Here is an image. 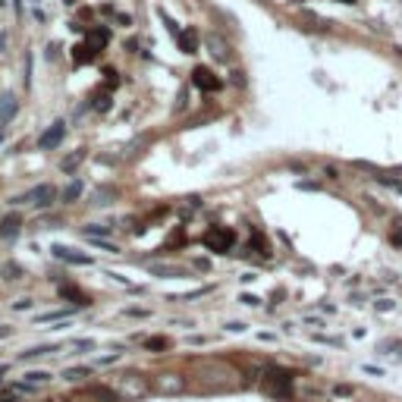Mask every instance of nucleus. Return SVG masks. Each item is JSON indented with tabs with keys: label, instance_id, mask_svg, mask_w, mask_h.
Returning <instances> with one entry per match:
<instances>
[{
	"label": "nucleus",
	"instance_id": "1",
	"mask_svg": "<svg viewBox=\"0 0 402 402\" xmlns=\"http://www.w3.org/2000/svg\"><path fill=\"white\" fill-rule=\"evenodd\" d=\"M236 371L226 368V364H208V368L201 371V390L204 393H223V390H233L236 386Z\"/></svg>",
	"mask_w": 402,
	"mask_h": 402
},
{
	"label": "nucleus",
	"instance_id": "2",
	"mask_svg": "<svg viewBox=\"0 0 402 402\" xmlns=\"http://www.w3.org/2000/svg\"><path fill=\"white\" fill-rule=\"evenodd\" d=\"M261 386H264V393L274 399H289L292 396V377H289V371H283V368H267Z\"/></svg>",
	"mask_w": 402,
	"mask_h": 402
},
{
	"label": "nucleus",
	"instance_id": "3",
	"mask_svg": "<svg viewBox=\"0 0 402 402\" xmlns=\"http://www.w3.org/2000/svg\"><path fill=\"white\" fill-rule=\"evenodd\" d=\"M201 242L208 252H217V255H226L233 248V242H236V233L226 230V226H211L208 233L201 236Z\"/></svg>",
	"mask_w": 402,
	"mask_h": 402
},
{
	"label": "nucleus",
	"instance_id": "4",
	"mask_svg": "<svg viewBox=\"0 0 402 402\" xmlns=\"http://www.w3.org/2000/svg\"><path fill=\"white\" fill-rule=\"evenodd\" d=\"M57 199V189L50 186V182H41V186H35V189H28L26 195H16L13 199V204H35V208H50Z\"/></svg>",
	"mask_w": 402,
	"mask_h": 402
},
{
	"label": "nucleus",
	"instance_id": "5",
	"mask_svg": "<svg viewBox=\"0 0 402 402\" xmlns=\"http://www.w3.org/2000/svg\"><path fill=\"white\" fill-rule=\"evenodd\" d=\"M63 138H67V123H54L38 135V151H54Z\"/></svg>",
	"mask_w": 402,
	"mask_h": 402
},
{
	"label": "nucleus",
	"instance_id": "6",
	"mask_svg": "<svg viewBox=\"0 0 402 402\" xmlns=\"http://www.w3.org/2000/svg\"><path fill=\"white\" fill-rule=\"evenodd\" d=\"M192 85H195L199 91H220V89H223V82H220V79H217L208 67H195V69H192Z\"/></svg>",
	"mask_w": 402,
	"mask_h": 402
},
{
	"label": "nucleus",
	"instance_id": "7",
	"mask_svg": "<svg viewBox=\"0 0 402 402\" xmlns=\"http://www.w3.org/2000/svg\"><path fill=\"white\" fill-rule=\"evenodd\" d=\"M208 50H211V57H214V60H220V63H226L233 57V48H230V41H223L220 35H208Z\"/></svg>",
	"mask_w": 402,
	"mask_h": 402
},
{
	"label": "nucleus",
	"instance_id": "8",
	"mask_svg": "<svg viewBox=\"0 0 402 402\" xmlns=\"http://www.w3.org/2000/svg\"><path fill=\"white\" fill-rule=\"evenodd\" d=\"M120 390L126 393L129 399H138V396H145V390H148V384L145 380H138V374H126L120 380Z\"/></svg>",
	"mask_w": 402,
	"mask_h": 402
},
{
	"label": "nucleus",
	"instance_id": "9",
	"mask_svg": "<svg viewBox=\"0 0 402 402\" xmlns=\"http://www.w3.org/2000/svg\"><path fill=\"white\" fill-rule=\"evenodd\" d=\"M182 386H186V380H182L179 374H160V377H155V390L157 393H179Z\"/></svg>",
	"mask_w": 402,
	"mask_h": 402
},
{
	"label": "nucleus",
	"instance_id": "10",
	"mask_svg": "<svg viewBox=\"0 0 402 402\" xmlns=\"http://www.w3.org/2000/svg\"><path fill=\"white\" fill-rule=\"evenodd\" d=\"M50 255H54V258H60V261H67V264H91L89 255H79V252L63 248V245H54V248H50Z\"/></svg>",
	"mask_w": 402,
	"mask_h": 402
},
{
	"label": "nucleus",
	"instance_id": "11",
	"mask_svg": "<svg viewBox=\"0 0 402 402\" xmlns=\"http://www.w3.org/2000/svg\"><path fill=\"white\" fill-rule=\"evenodd\" d=\"M151 145V135H135L129 145H123V151H120V157H126V160H133L142 155V148H148Z\"/></svg>",
	"mask_w": 402,
	"mask_h": 402
},
{
	"label": "nucleus",
	"instance_id": "12",
	"mask_svg": "<svg viewBox=\"0 0 402 402\" xmlns=\"http://www.w3.org/2000/svg\"><path fill=\"white\" fill-rule=\"evenodd\" d=\"M19 226H23V217H19V214H6L4 220H0V239H13L19 233Z\"/></svg>",
	"mask_w": 402,
	"mask_h": 402
},
{
	"label": "nucleus",
	"instance_id": "13",
	"mask_svg": "<svg viewBox=\"0 0 402 402\" xmlns=\"http://www.w3.org/2000/svg\"><path fill=\"white\" fill-rule=\"evenodd\" d=\"M177 41H179V48L186 50V54H195V50H199V32H195V28H182V32L177 35Z\"/></svg>",
	"mask_w": 402,
	"mask_h": 402
},
{
	"label": "nucleus",
	"instance_id": "14",
	"mask_svg": "<svg viewBox=\"0 0 402 402\" xmlns=\"http://www.w3.org/2000/svg\"><path fill=\"white\" fill-rule=\"evenodd\" d=\"M54 352H60V346H35V349H26V352H19V362H32V358L54 355Z\"/></svg>",
	"mask_w": 402,
	"mask_h": 402
},
{
	"label": "nucleus",
	"instance_id": "15",
	"mask_svg": "<svg viewBox=\"0 0 402 402\" xmlns=\"http://www.w3.org/2000/svg\"><path fill=\"white\" fill-rule=\"evenodd\" d=\"M151 274L155 277H164V280H173V277H186L182 267H173V264H151Z\"/></svg>",
	"mask_w": 402,
	"mask_h": 402
},
{
	"label": "nucleus",
	"instance_id": "16",
	"mask_svg": "<svg viewBox=\"0 0 402 402\" xmlns=\"http://www.w3.org/2000/svg\"><path fill=\"white\" fill-rule=\"evenodd\" d=\"M60 296L63 298H72V302H76L79 305V308H89V296H85V292L82 289H72V286H60Z\"/></svg>",
	"mask_w": 402,
	"mask_h": 402
},
{
	"label": "nucleus",
	"instance_id": "17",
	"mask_svg": "<svg viewBox=\"0 0 402 402\" xmlns=\"http://www.w3.org/2000/svg\"><path fill=\"white\" fill-rule=\"evenodd\" d=\"M72 60H76V67H85V63H91V60H94V48H91V45L72 48Z\"/></svg>",
	"mask_w": 402,
	"mask_h": 402
},
{
	"label": "nucleus",
	"instance_id": "18",
	"mask_svg": "<svg viewBox=\"0 0 402 402\" xmlns=\"http://www.w3.org/2000/svg\"><path fill=\"white\" fill-rule=\"evenodd\" d=\"M82 160H85V151H72L69 157H63V160H60V170H63V173H76Z\"/></svg>",
	"mask_w": 402,
	"mask_h": 402
},
{
	"label": "nucleus",
	"instance_id": "19",
	"mask_svg": "<svg viewBox=\"0 0 402 402\" xmlns=\"http://www.w3.org/2000/svg\"><path fill=\"white\" fill-rule=\"evenodd\" d=\"M0 277H4V280H19V277H26V270L16 264V261H4V264H0Z\"/></svg>",
	"mask_w": 402,
	"mask_h": 402
},
{
	"label": "nucleus",
	"instance_id": "20",
	"mask_svg": "<svg viewBox=\"0 0 402 402\" xmlns=\"http://www.w3.org/2000/svg\"><path fill=\"white\" fill-rule=\"evenodd\" d=\"M16 107H19V104H16V101L10 98V94H6V98L0 101V126H4V123H10V120H13V113H16Z\"/></svg>",
	"mask_w": 402,
	"mask_h": 402
},
{
	"label": "nucleus",
	"instance_id": "21",
	"mask_svg": "<svg viewBox=\"0 0 402 402\" xmlns=\"http://www.w3.org/2000/svg\"><path fill=\"white\" fill-rule=\"evenodd\" d=\"M116 201V189L113 186H104V189H98V192H94V201L91 204H98V208H101V204H113Z\"/></svg>",
	"mask_w": 402,
	"mask_h": 402
},
{
	"label": "nucleus",
	"instance_id": "22",
	"mask_svg": "<svg viewBox=\"0 0 402 402\" xmlns=\"http://www.w3.org/2000/svg\"><path fill=\"white\" fill-rule=\"evenodd\" d=\"M377 352L380 355H396V358H402V340H384V342H380V346H377Z\"/></svg>",
	"mask_w": 402,
	"mask_h": 402
},
{
	"label": "nucleus",
	"instance_id": "23",
	"mask_svg": "<svg viewBox=\"0 0 402 402\" xmlns=\"http://www.w3.org/2000/svg\"><path fill=\"white\" fill-rule=\"evenodd\" d=\"M79 195H82V182H79V179H76V182H69V186H67V189H63V192H60V199H63V201H67V204H72V201H76V199H79Z\"/></svg>",
	"mask_w": 402,
	"mask_h": 402
},
{
	"label": "nucleus",
	"instance_id": "24",
	"mask_svg": "<svg viewBox=\"0 0 402 402\" xmlns=\"http://www.w3.org/2000/svg\"><path fill=\"white\" fill-rule=\"evenodd\" d=\"M89 41H91V48H104L107 45V41H111V32H107V28H91V32H89Z\"/></svg>",
	"mask_w": 402,
	"mask_h": 402
},
{
	"label": "nucleus",
	"instance_id": "25",
	"mask_svg": "<svg viewBox=\"0 0 402 402\" xmlns=\"http://www.w3.org/2000/svg\"><path fill=\"white\" fill-rule=\"evenodd\" d=\"M377 182H380V186H386L390 192H399V195H402V179H396V177H384V173H380Z\"/></svg>",
	"mask_w": 402,
	"mask_h": 402
},
{
	"label": "nucleus",
	"instance_id": "26",
	"mask_svg": "<svg viewBox=\"0 0 402 402\" xmlns=\"http://www.w3.org/2000/svg\"><path fill=\"white\" fill-rule=\"evenodd\" d=\"M69 311H48V314H38L35 318V324H48V320H67Z\"/></svg>",
	"mask_w": 402,
	"mask_h": 402
},
{
	"label": "nucleus",
	"instance_id": "27",
	"mask_svg": "<svg viewBox=\"0 0 402 402\" xmlns=\"http://www.w3.org/2000/svg\"><path fill=\"white\" fill-rule=\"evenodd\" d=\"M91 396L107 399V402H116V393H111V390H107V386H91Z\"/></svg>",
	"mask_w": 402,
	"mask_h": 402
},
{
	"label": "nucleus",
	"instance_id": "28",
	"mask_svg": "<svg viewBox=\"0 0 402 402\" xmlns=\"http://www.w3.org/2000/svg\"><path fill=\"white\" fill-rule=\"evenodd\" d=\"M63 377L67 380H82V377H89V368H67L63 371Z\"/></svg>",
	"mask_w": 402,
	"mask_h": 402
},
{
	"label": "nucleus",
	"instance_id": "29",
	"mask_svg": "<svg viewBox=\"0 0 402 402\" xmlns=\"http://www.w3.org/2000/svg\"><path fill=\"white\" fill-rule=\"evenodd\" d=\"M26 380H28V384H45V380H50V374H48V371H28Z\"/></svg>",
	"mask_w": 402,
	"mask_h": 402
},
{
	"label": "nucleus",
	"instance_id": "30",
	"mask_svg": "<svg viewBox=\"0 0 402 402\" xmlns=\"http://www.w3.org/2000/svg\"><path fill=\"white\" fill-rule=\"evenodd\" d=\"M333 396H336V399H340V396H342V399H352L355 390H352V386H333Z\"/></svg>",
	"mask_w": 402,
	"mask_h": 402
},
{
	"label": "nucleus",
	"instance_id": "31",
	"mask_svg": "<svg viewBox=\"0 0 402 402\" xmlns=\"http://www.w3.org/2000/svg\"><path fill=\"white\" fill-rule=\"evenodd\" d=\"M85 233H89V236H107V233H111V226H101V223H91V226H85Z\"/></svg>",
	"mask_w": 402,
	"mask_h": 402
},
{
	"label": "nucleus",
	"instance_id": "32",
	"mask_svg": "<svg viewBox=\"0 0 402 402\" xmlns=\"http://www.w3.org/2000/svg\"><path fill=\"white\" fill-rule=\"evenodd\" d=\"M239 302L248 305V308H258V305H261V298H258V296H248V292H245V296L239 298Z\"/></svg>",
	"mask_w": 402,
	"mask_h": 402
},
{
	"label": "nucleus",
	"instance_id": "33",
	"mask_svg": "<svg viewBox=\"0 0 402 402\" xmlns=\"http://www.w3.org/2000/svg\"><path fill=\"white\" fill-rule=\"evenodd\" d=\"M13 308H16V311H28V308H32V298H19V302H13Z\"/></svg>",
	"mask_w": 402,
	"mask_h": 402
},
{
	"label": "nucleus",
	"instance_id": "34",
	"mask_svg": "<svg viewBox=\"0 0 402 402\" xmlns=\"http://www.w3.org/2000/svg\"><path fill=\"white\" fill-rule=\"evenodd\" d=\"M396 308V302H390V298H380L377 302V311H393Z\"/></svg>",
	"mask_w": 402,
	"mask_h": 402
},
{
	"label": "nucleus",
	"instance_id": "35",
	"mask_svg": "<svg viewBox=\"0 0 402 402\" xmlns=\"http://www.w3.org/2000/svg\"><path fill=\"white\" fill-rule=\"evenodd\" d=\"M226 330H230V333H242L245 324H239V320H230V324H226Z\"/></svg>",
	"mask_w": 402,
	"mask_h": 402
},
{
	"label": "nucleus",
	"instance_id": "36",
	"mask_svg": "<svg viewBox=\"0 0 402 402\" xmlns=\"http://www.w3.org/2000/svg\"><path fill=\"white\" fill-rule=\"evenodd\" d=\"M148 349H167V340H160V336H155V340H148Z\"/></svg>",
	"mask_w": 402,
	"mask_h": 402
},
{
	"label": "nucleus",
	"instance_id": "37",
	"mask_svg": "<svg viewBox=\"0 0 402 402\" xmlns=\"http://www.w3.org/2000/svg\"><path fill=\"white\" fill-rule=\"evenodd\" d=\"M72 346H76V349H94V340H76Z\"/></svg>",
	"mask_w": 402,
	"mask_h": 402
},
{
	"label": "nucleus",
	"instance_id": "38",
	"mask_svg": "<svg viewBox=\"0 0 402 402\" xmlns=\"http://www.w3.org/2000/svg\"><path fill=\"white\" fill-rule=\"evenodd\" d=\"M116 358H120V352H113V355H107V358H98V364H113Z\"/></svg>",
	"mask_w": 402,
	"mask_h": 402
},
{
	"label": "nucleus",
	"instance_id": "39",
	"mask_svg": "<svg viewBox=\"0 0 402 402\" xmlns=\"http://www.w3.org/2000/svg\"><path fill=\"white\" fill-rule=\"evenodd\" d=\"M98 107H101V111H111V98H107V94H104V98L98 101Z\"/></svg>",
	"mask_w": 402,
	"mask_h": 402
},
{
	"label": "nucleus",
	"instance_id": "40",
	"mask_svg": "<svg viewBox=\"0 0 402 402\" xmlns=\"http://www.w3.org/2000/svg\"><path fill=\"white\" fill-rule=\"evenodd\" d=\"M0 336H10V327H0Z\"/></svg>",
	"mask_w": 402,
	"mask_h": 402
},
{
	"label": "nucleus",
	"instance_id": "41",
	"mask_svg": "<svg viewBox=\"0 0 402 402\" xmlns=\"http://www.w3.org/2000/svg\"><path fill=\"white\" fill-rule=\"evenodd\" d=\"M4 45H6V35H0V50H4Z\"/></svg>",
	"mask_w": 402,
	"mask_h": 402
},
{
	"label": "nucleus",
	"instance_id": "42",
	"mask_svg": "<svg viewBox=\"0 0 402 402\" xmlns=\"http://www.w3.org/2000/svg\"><path fill=\"white\" fill-rule=\"evenodd\" d=\"M4 138H6V129H4V126H0V142H4Z\"/></svg>",
	"mask_w": 402,
	"mask_h": 402
},
{
	"label": "nucleus",
	"instance_id": "43",
	"mask_svg": "<svg viewBox=\"0 0 402 402\" xmlns=\"http://www.w3.org/2000/svg\"><path fill=\"white\" fill-rule=\"evenodd\" d=\"M336 4H355V0H336Z\"/></svg>",
	"mask_w": 402,
	"mask_h": 402
},
{
	"label": "nucleus",
	"instance_id": "44",
	"mask_svg": "<svg viewBox=\"0 0 402 402\" xmlns=\"http://www.w3.org/2000/svg\"><path fill=\"white\" fill-rule=\"evenodd\" d=\"M10 402H16V399H10Z\"/></svg>",
	"mask_w": 402,
	"mask_h": 402
}]
</instances>
